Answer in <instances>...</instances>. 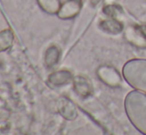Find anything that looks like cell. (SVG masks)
<instances>
[{
	"label": "cell",
	"mask_w": 146,
	"mask_h": 135,
	"mask_svg": "<svg viewBox=\"0 0 146 135\" xmlns=\"http://www.w3.org/2000/svg\"><path fill=\"white\" fill-rule=\"evenodd\" d=\"M124 109L135 129L146 135V93L137 89L129 91L124 99Z\"/></svg>",
	"instance_id": "6da1fadb"
},
{
	"label": "cell",
	"mask_w": 146,
	"mask_h": 135,
	"mask_svg": "<svg viewBox=\"0 0 146 135\" xmlns=\"http://www.w3.org/2000/svg\"><path fill=\"white\" fill-rule=\"evenodd\" d=\"M124 81L139 91L146 93V59H131L122 68Z\"/></svg>",
	"instance_id": "7a4b0ae2"
},
{
	"label": "cell",
	"mask_w": 146,
	"mask_h": 135,
	"mask_svg": "<svg viewBox=\"0 0 146 135\" xmlns=\"http://www.w3.org/2000/svg\"><path fill=\"white\" fill-rule=\"evenodd\" d=\"M98 77L104 85L110 87H118L122 83V77L119 71L111 66H100L96 71Z\"/></svg>",
	"instance_id": "3957f363"
},
{
	"label": "cell",
	"mask_w": 146,
	"mask_h": 135,
	"mask_svg": "<svg viewBox=\"0 0 146 135\" xmlns=\"http://www.w3.org/2000/svg\"><path fill=\"white\" fill-rule=\"evenodd\" d=\"M125 37L132 45L136 47L146 46V26L133 25L125 31Z\"/></svg>",
	"instance_id": "277c9868"
},
{
	"label": "cell",
	"mask_w": 146,
	"mask_h": 135,
	"mask_svg": "<svg viewBox=\"0 0 146 135\" xmlns=\"http://www.w3.org/2000/svg\"><path fill=\"white\" fill-rule=\"evenodd\" d=\"M82 9L81 0H68L61 5L58 16L61 19H72L80 13Z\"/></svg>",
	"instance_id": "5b68a950"
},
{
	"label": "cell",
	"mask_w": 146,
	"mask_h": 135,
	"mask_svg": "<svg viewBox=\"0 0 146 135\" xmlns=\"http://www.w3.org/2000/svg\"><path fill=\"white\" fill-rule=\"evenodd\" d=\"M100 28L110 35H118L123 31V24L117 18H108L100 21Z\"/></svg>",
	"instance_id": "8992f818"
},
{
	"label": "cell",
	"mask_w": 146,
	"mask_h": 135,
	"mask_svg": "<svg viewBox=\"0 0 146 135\" xmlns=\"http://www.w3.org/2000/svg\"><path fill=\"white\" fill-rule=\"evenodd\" d=\"M74 87H75L76 93L82 97L86 99L92 95V87L90 81L85 77H81V75L76 77L74 79Z\"/></svg>",
	"instance_id": "52a82bcc"
},
{
	"label": "cell",
	"mask_w": 146,
	"mask_h": 135,
	"mask_svg": "<svg viewBox=\"0 0 146 135\" xmlns=\"http://www.w3.org/2000/svg\"><path fill=\"white\" fill-rule=\"evenodd\" d=\"M72 79H73V75H72V73L69 71H66V69L56 71V73H54L49 77V81H50L52 85H56V87L67 85Z\"/></svg>",
	"instance_id": "ba28073f"
},
{
	"label": "cell",
	"mask_w": 146,
	"mask_h": 135,
	"mask_svg": "<svg viewBox=\"0 0 146 135\" xmlns=\"http://www.w3.org/2000/svg\"><path fill=\"white\" fill-rule=\"evenodd\" d=\"M38 2L45 11L51 14L58 13L62 5L60 0H38Z\"/></svg>",
	"instance_id": "9c48e42d"
},
{
	"label": "cell",
	"mask_w": 146,
	"mask_h": 135,
	"mask_svg": "<svg viewBox=\"0 0 146 135\" xmlns=\"http://www.w3.org/2000/svg\"><path fill=\"white\" fill-rule=\"evenodd\" d=\"M14 36L10 30H4L0 32V52L6 51L11 47Z\"/></svg>",
	"instance_id": "30bf717a"
},
{
	"label": "cell",
	"mask_w": 146,
	"mask_h": 135,
	"mask_svg": "<svg viewBox=\"0 0 146 135\" xmlns=\"http://www.w3.org/2000/svg\"><path fill=\"white\" fill-rule=\"evenodd\" d=\"M60 50L57 47H51L48 49L46 53V56H45V63L48 66V68H52L53 66L58 63L59 58H60Z\"/></svg>",
	"instance_id": "8fae6325"
},
{
	"label": "cell",
	"mask_w": 146,
	"mask_h": 135,
	"mask_svg": "<svg viewBox=\"0 0 146 135\" xmlns=\"http://www.w3.org/2000/svg\"><path fill=\"white\" fill-rule=\"evenodd\" d=\"M60 111L62 115L67 119H74L77 116V110H76L75 105L69 101H63Z\"/></svg>",
	"instance_id": "7c38bea8"
},
{
	"label": "cell",
	"mask_w": 146,
	"mask_h": 135,
	"mask_svg": "<svg viewBox=\"0 0 146 135\" xmlns=\"http://www.w3.org/2000/svg\"><path fill=\"white\" fill-rule=\"evenodd\" d=\"M88 1L90 2L92 6H96L100 2V0H88Z\"/></svg>",
	"instance_id": "4fadbf2b"
}]
</instances>
